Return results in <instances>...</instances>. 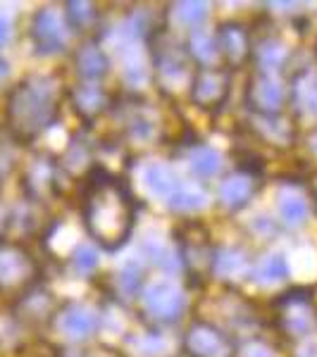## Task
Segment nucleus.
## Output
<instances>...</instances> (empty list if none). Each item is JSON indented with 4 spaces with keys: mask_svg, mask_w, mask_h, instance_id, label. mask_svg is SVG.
<instances>
[{
    "mask_svg": "<svg viewBox=\"0 0 317 357\" xmlns=\"http://www.w3.org/2000/svg\"><path fill=\"white\" fill-rule=\"evenodd\" d=\"M82 217L86 231L105 250H117L134 229V198L129 186L110 172L94 169L82 191Z\"/></svg>",
    "mask_w": 317,
    "mask_h": 357,
    "instance_id": "1",
    "label": "nucleus"
},
{
    "mask_svg": "<svg viewBox=\"0 0 317 357\" xmlns=\"http://www.w3.org/2000/svg\"><path fill=\"white\" fill-rule=\"evenodd\" d=\"M60 112V93L55 79L34 74L22 79L5 98V122L15 141L29 143L53 126Z\"/></svg>",
    "mask_w": 317,
    "mask_h": 357,
    "instance_id": "2",
    "label": "nucleus"
},
{
    "mask_svg": "<svg viewBox=\"0 0 317 357\" xmlns=\"http://www.w3.org/2000/svg\"><path fill=\"white\" fill-rule=\"evenodd\" d=\"M36 262L15 238H0V293H24L34 286Z\"/></svg>",
    "mask_w": 317,
    "mask_h": 357,
    "instance_id": "3",
    "label": "nucleus"
},
{
    "mask_svg": "<svg viewBox=\"0 0 317 357\" xmlns=\"http://www.w3.org/2000/svg\"><path fill=\"white\" fill-rule=\"evenodd\" d=\"M182 264L186 267V272L191 276L207 274L212 264V245L210 236L200 224H186L184 227V238H182Z\"/></svg>",
    "mask_w": 317,
    "mask_h": 357,
    "instance_id": "4",
    "label": "nucleus"
},
{
    "mask_svg": "<svg viewBox=\"0 0 317 357\" xmlns=\"http://www.w3.org/2000/svg\"><path fill=\"white\" fill-rule=\"evenodd\" d=\"M29 36H31L34 45H36V53L41 55H50L65 48V26L60 24L57 15L48 8L38 10L34 15Z\"/></svg>",
    "mask_w": 317,
    "mask_h": 357,
    "instance_id": "5",
    "label": "nucleus"
},
{
    "mask_svg": "<svg viewBox=\"0 0 317 357\" xmlns=\"http://www.w3.org/2000/svg\"><path fill=\"white\" fill-rule=\"evenodd\" d=\"M143 307L151 312L153 319L160 321H175L179 319L182 310H184V296L177 291V286L167 284V281H160V284H153L151 289L143 296Z\"/></svg>",
    "mask_w": 317,
    "mask_h": 357,
    "instance_id": "6",
    "label": "nucleus"
},
{
    "mask_svg": "<svg viewBox=\"0 0 317 357\" xmlns=\"http://www.w3.org/2000/svg\"><path fill=\"white\" fill-rule=\"evenodd\" d=\"M229 93V77L224 69L215 67H203V72L196 77L191 86V98L193 102H198L200 107H220L224 98Z\"/></svg>",
    "mask_w": 317,
    "mask_h": 357,
    "instance_id": "7",
    "label": "nucleus"
},
{
    "mask_svg": "<svg viewBox=\"0 0 317 357\" xmlns=\"http://www.w3.org/2000/svg\"><path fill=\"white\" fill-rule=\"evenodd\" d=\"M184 345H186V353L191 357H227L229 350H232L222 331L207 324L191 326Z\"/></svg>",
    "mask_w": 317,
    "mask_h": 357,
    "instance_id": "8",
    "label": "nucleus"
},
{
    "mask_svg": "<svg viewBox=\"0 0 317 357\" xmlns=\"http://www.w3.org/2000/svg\"><path fill=\"white\" fill-rule=\"evenodd\" d=\"M249 50H251V43H249V36H246L244 26H239V24L220 26V33H217V53L222 55L224 62L236 65V62L249 57Z\"/></svg>",
    "mask_w": 317,
    "mask_h": 357,
    "instance_id": "9",
    "label": "nucleus"
},
{
    "mask_svg": "<svg viewBox=\"0 0 317 357\" xmlns=\"http://www.w3.org/2000/svg\"><path fill=\"white\" fill-rule=\"evenodd\" d=\"M74 67H77L79 77H84L86 82H94V79H101L103 74L108 72L110 62H108V55L103 53L98 45L89 43V45H82V48L74 53Z\"/></svg>",
    "mask_w": 317,
    "mask_h": 357,
    "instance_id": "10",
    "label": "nucleus"
},
{
    "mask_svg": "<svg viewBox=\"0 0 317 357\" xmlns=\"http://www.w3.org/2000/svg\"><path fill=\"white\" fill-rule=\"evenodd\" d=\"M249 98L253 107H258L263 114H274L281 107V89L272 79H258V82H253Z\"/></svg>",
    "mask_w": 317,
    "mask_h": 357,
    "instance_id": "11",
    "label": "nucleus"
},
{
    "mask_svg": "<svg viewBox=\"0 0 317 357\" xmlns=\"http://www.w3.org/2000/svg\"><path fill=\"white\" fill-rule=\"evenodd\" d=\"M60 326L69 338H86L91 331L96 329V314L89 312L86 307L72 305L69 310H65L60 317Z\"/></svg>",
    "mask_w": 317,
    "mask_h": 357,
    "instance_id": "12",
    "label": "nucleus"
},
{
    "mask_svg": "<svg viewBox=\"0 0 317 357\" xmlns=\"http://www.w3.org/2000/svg\"><path fill=\"white\" fill-rule=\"evenodd\" d=\"M256 193V183L251 181L249 176H236V178H227L220 188V198L227 207H241L246 205Z\"/></svg>",
    "mask_w": 317,
    "mask_h": 357,
    "instance_id": "13",
    "label": "nucleus"
},
{
    "mask_svg": "<svg viewBox=\"0 0 317 357\" xmlns=\"http://www.w3.org/2000/svg\"><path fill=\"white\" fill-rule=\"evenodd\" d=\"M72 98H74V107L82 114H86V117H94V114H98L105 107V93H103V89L89 82L79 86Z\"/></svg>",
    "mask_w": 317,
    "mask_h": 357,
    "instance_id": "14",
    "label": "nucleus"
},
{
    "mask_svg": "<svg viewBox=\"0 0 317 357\" xmlns=\"http://www.w3.org/2000/svg\"><path fill=\"white\" fill-rule=\"evenodd\" d=\"M67 26L74 31H84V29L96 24V8L89 3H67Z\"/></svg>",
    "mask_w": 317,
    "mask_h": 357,
    "instance_id": "15",
    "label": "nucleus"
},
{
    "mask_svg": "<svg viewBox=\"0 0 317 357\" xmlns=\"http://www.w3.org/2000/svg\"><path fill=\"white\" fill-rule=\"evenodd\" d=\"M146 183L153 193L158 195H175V181H172V174L165 169L163 165H151L146 169Z\"/></svg>",
    "mask_w": 317,
    "mask_h": 357,
    "instance_id": "16",
    "label": "nucleus"
},
{
    "mask_svg": "<svg viewBox=\"0 0 317 357\" xmlns=\"http://www.w3.org/2000/svg\"><path fill=\"white\" fill-rule=\"evenodd\" d=\"M289 276V264H286V257L284 255H270L267 260L260 264V269H258V279L263 281V284H274V281H281Z\"/></svg>",
    "mask_w": 317,
    "mask_h": 357,
    "instance_id": "17",
    "label": "nucleus"
},
{
    "mask_svg": "<svg viewBox=\"0 0 317 357\" xmlns=\"http://www.w3.org/2000/svg\"><path fill=\"white\" fill-rule=\"evenodd\" d=\"M296 100L303 112L317 114V79L310 77L308 72H305L301 82L296 84Z\"/></svg>",
    "mask_w": 317,
    "mask_h": 357,
    "instance_id": "18",
    "label": "nucleus"
},
{
    "mask_svg": "<svg viewBox=\"0 0 317 357\" xmlns=\"http://www.w3.org/2000/svg\"><path fill=\"white\" fill-rule=\"evenodd\" d=\"M279 215L289 227H298L308 217V205H305V200L296 198V195H286L279 203Z\"/></svg>",
    "mask_w": 317,
    "mask_h": 357,
    "instance_id": "19",
    "label": "nucleus"
},
{
    "mask_svg": "<svg viewBox=\"0 0 317 357\" xmlns=\"http://www.w3.org/2000/svg\"><path fill=\"white\" fill-rule=\"evenodd\" d=\"M191 165H193V172L198 176H212V174H217L220 172V155H217L212 148H198L193 155V160H191Z\"/></svg>",
    "mask_w": 317,
    "mask_h": 357,
    "instance_id": "20",
    "label": "nucleus"
},
{
    "mask_svg": "<svg viewBox=\"0 0 317 357\" xmlns=\"http://www.w3.org/2000/svg\"><path fill=\"white\" fill-rule=\"evenodd\" d=\"M170 205L175 210H182V212H196L205 205V195H200L198 191H175V195L170 198Z\"/></svg>",
    "mask_w": 317,
    "mask_h": 357,
    "instance_id": "21",
    "label": "nucleus"
},
{
    "mask_svg": "<svg viewBox=\"0 0 317 357\" xmlns=\"http://www.w3.org/2000/svg\"><path fill=\"white\" fill-rule=\"evenodd\" d=\"M72 264H74V269H77L79 274H89V272H94V269L98 267V257H96V252L91 250L89 245H82V248H77V250H74Z\"/></svg>",
    "mask_w": 317,
    "mask_h": 357,
    "instance_id": "22",
    "label": "nucleus"
},
{
    "mask_svg": "<svg viewBox=\"0 0 317 357\" xmlns=\"http://www.w3.org/2000/svg\"><path fill=\"white\" fill-rule=\"evenodd\" d=\"M119 281H122V289L126 293H136L141 289L143 284V269L138 262H129L126 267L122 269V276H119Z\"/></svg>",
    "mask_w": 317,
    "mask_h": 357,
    "instance_id": "23",
    "label": "nucleus"
},
{
    "mask_svg": "<svg viewBox=\"0 0 317 357\" xmlns=\"http://www.w3.org/2000/svg\"><path fill=\"white\" fill-rule=\"evenodd\" d=\"M179 17L182 22H186V24H198V22L205 20V5L203 3H184L179 5Z\"/></svg>",
    "mask_w": 317,
    "mask_h": 357,
    "instance_id": "24",
    "label": "nucleus"
},
{
    "mask_svg": "<svg viewBox=\"0 0 317 357\" xmlns=\"http://www.w3.org/2000/svg\"><path fill=\"white\" fill-rule=\"evenodd\" d=\"M260 53H263V62H265V65H270V67L279 65V55H281V50L277 48V43H272V45H265V48L260 50Z\"/></svg>",
    "mask_w": 317,
    "mask_h": 357,
    "instance_id": "25",
    "label": "nucleus"
},
{
    "mask_svg": "<svg viewBox=\"0 0 317 357\" xmlns=\"http://www.w3.org/2000/svg\"><path fill=\"white\" fill-rule=\"evenodd\" d=\"M10 31H13V29H10V20H8V17H0V50L8 45Z\"/></svg>",
    "mask_w": 317,
    "mask_h": 357,
    "instance_id": "26",
    "label": "nucleus"
},
{
    "mask_svg": "<svg viewBox=\"0 0 317 357\" xmlns=\"http://www.w3.org/2000/svg\"><path fill=\"white\" fill-rule=\"evenodd\" d=\"M10 74V65H8V60H3V57H0V84L5 82V77H8Z\"/></svg>",
    "mask_w": 317,
    "mask_h": 357,
    "instance_id": "27",
    "label": "nucleus"
},
{
    "mask_svg": "<svg viewBox=\"0 0 317 357\" xmlns=\"http://www.w3.org/2000/svg\"><path fill=\"white\" fill-rule=\"evenodd\" d=\"M313 195H315V200H317V174H315V181H313Z\"/></svg>",
    "mask_w": 317,
    "mask_h": 357,
    "instance_id": "28",
    "label": "nucleus"
}]
</instances>
